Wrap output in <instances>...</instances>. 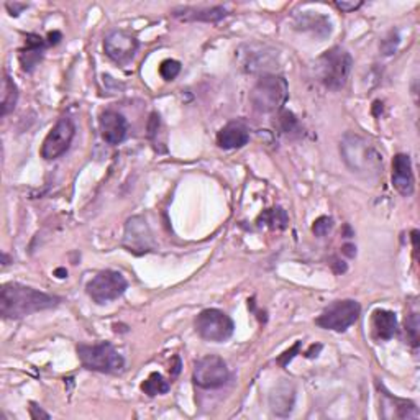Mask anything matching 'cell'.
I'll list each match as a JSON object with an SVG mask.
<instances>
[{"label":"cell","instance_id":"obj_1","mask_svg":"<svg viewBox=\"0 0 420 420\" xmlns=\"http://www.w3.org/2000/svg\"><path fill=\"white\" fill-rule=\"evenodd\" d=\"M60 301V297L10 282L0 293V314L3 319H23L35 312L56 307Z\"/></svg>","mask_w":420,"mask_h":420},{"label":"cell","instance_id":"obj_2","mask_svg":"<svg viewBox=\"0 0 420 420\" xmlns=\"http://www.w3.org/2000/svg\"><path fill=\"white\" fill-rule=\"evenodd\" d=\"M340 153L351 171L363 174L380 173L382 156L363 136L356 135V133L345 135L342 143H340Z\"/></svg>","mask_w":420,"mask_h":420},{"label":"cell","instance_id":"obj_3","mask_svg":"<svg viewBox=\"0 0 420 420\" xmlns=\"http://www.w3.org/2000/svg\"><path fill=\"white\" fill-rule=\"evenodd\" d=\"M289 89L288 82L284 77L274 76V74H266L256 82L249 94V101L258 112L263 114H271L282 109L286 101H288Z\"/></svg>","mask_w":420,"mask_h":420},{"label":"cell","instance_id":"obj_4","mask_svg":"<svg viewBox=\"0 0 420 420\" xmlns=\"http://www.w3.org/2000/svg\"><path fill=\"white\" fill-rule=\"evenodd\" d=\"M353 60L350 53L335 47L323 53L319 60V77L328 89L338 90L347 84L351 73Z\"/></svg>","mask_w":420,"mask_h":420},{"label":"cell","instance_id":"obj_5","mask_svg":"<svg viewBox=\"0 0 420 420\" xmlns=\"http://www.w3.org/2000/svg\"><path fill=\"white\" fill-rule=\"evenodd\" d=\"M77 355L82 366L90 371L119 373L125 366V360L110 343L79 345Z\"/></svg>","mask_w":420,"mask_h":420},{"label":"cell","instance_id":"obj_6","mask_svg":"<svg viewBox=\"0 0 420 420\" xmlns=\"http://www.w3.org/2000/svg\"><path fill=\"white\" fill-rule=\"evenodd\" d=\"M195 330L207 342H225L234 335L235 323L225 312L206 309L195 317Z\"/></svg>","mask_w":420,"mask_h":420},{"label":"cell","instance_id":"obj_7","mask_svg":"<svg viewBox=\"0 0 420 420\" xmlns=\"http://www.w3.org/2000/svg\"><path fill=\"white\" fill-rule=\"evenodd\" d=\"M361 307L356 301L345 299V301H335L322 312V315L315 320L319 327L325 330L345 332L351 325H355L356 320L360 319Z\"/></svg>","mask_w":420,"mask_h":420},{"label":"cell","instance_id":"obj_8","mask_svg":"<svg viewBox=\"0 0 420 420\" xmlns=\"http://www.w3.org/2000/svg\"><path fill=\"white\" fill-rule=\"evenodd\" d=\"M128 282L119 271H107L99 273L92 280L87 282V294L90 299L97 304H107L119 299L127 291Z\"/></svg>","mask_w":420,"mask_h":420},{"label":"cell","instance_id":"obj_9","mask_svg":"<svg viewBox=\"0 0 420 420\" xmlns=\"http://www.w3.org/2000/svg\"><path fill=\"white\" fill-rule=\"evenodd\" d=\"M193 378L199 388L215 389L225 384L230 378V373H228L227 363L220 356L209 355L195 363Z\"/></svg>","mask_w":420,"mask_h":420},{"label":"cell","instance_id":"obj_10","mask_svg":"<svg viewBox=\"0 0 420 420\" xmlns=\"http://www.w3.org/2000/svg\"><path fill=\"white\" fill-rule=\"evenodd\" d=\"M74 135H76V127H74L73 120L69 117L60 119L43 141L41 156L48 161L62 156L69 149L71 143H73Z\"/></svg>","mask_w":420,"mask_h":420},{"label":"cell","instance_id":"obj_11","mask_svg":"<svg viewBox=\"0 0 420 420\" xmlns=\"http://www.w3.org/2000/svg\"><path fill=\"white\" fill-rule=\"evenodd\" d=\"M123 247L133 255H143L155 247L153 234L143 217H132L127 220L123 235Z\"/></svg>","mask_w":420,"mask_h":420},{"label":"cell","instance_id":"obj_12","mask_svg":"<svg viewBox=\"0 0 420 420\" xmlns=\"http://www.w3.org/2000/svg\"><path fill=\"white\" fill-rule=\"evenodd\" d=\"M140 43L136 36L125 30H114L103 40V49L106 55L110 58L112 61L119 62V64H127L128 61L133 60L136 49H138Z\"/></svg>","mask_w":420,"mask_h":420},{"label":"cell","instance_id":"obj_13","mask_svg":"<svg viewBox=\"0 0 420 420\" xmlns=\"http://www.w3.org/2000/svg\"><path fill=\"white\" fill-rule=\"evenodd\" d=\"M102 138L109 145H119L127 138L128 123L122 114L115 110H106L99 119Z\"/></svg>","mask_w":420,"mask_h":420},{"label":"cell","instance_id":"obj_14","mask_svg":"<svg viewBox=\"0 0 420 420\" xmlns=\"http://www.w3.org/2000/svg\"><path fill=\"white\" fill-rule=\"evenodd\" d=\"M393 184L402 195L414 194V173H412V161L407 155L394 156L393 160Z\"/></svg>","mask_w":420,"mask_h":420},{"label":"cell","instance_id":"obj_15","mask_svg":"<svg viewBox=\"0 0 420 420\" xmlns=\"http://www.w3.org/2000/svg\"><path fill=\"white\" fill-rule=\"evenodd\" d=\"M228 15V10L225 7L217 5V7H180L174 8L173 16H176L177 20L182 22H207V23H215L219 20L225 18Z\"/></svg>","mask_w":420,"mask_h":420},{"label":"cell","instance_id":"obj_16","mask_svg":"<svg viewBox=\"0 0 420 420\" xmlns=\"http://www.w3.org/2000/svg\"><path fill=\"white\" fill-rule=\"evenodd\" d=\"M294 402H296V389L288 381L277 384L269 396V407H271L273 414L280 415V417H286L291 414Z\"/></svg>","mask_w":420,"mask_h":420},{"label":"cell","instance_id":"obj_17","mask_svg":"<svg viewBox=\"0 0 420 420\" xmlns=\"http://www.w3.org/2000/svg\"><path fill=\"white\" fill-rule=\"evenodd\" d=\"M249 140V132L247 125L241 122L227 123L217 135V143L223 149H236L245 147Z\"/></svg>","mask_w":420,"mask_h":420},{"label":"cell","instance_id":"obj_18","mask_svg":"<svg viewBox=\"0 0 420 420\" xmlns=\"http://www.w3.org/2000/svg\"><path fill=\"white\" fill-rule=\"evenodd\" d=\"M45 48H47V43L45 40L38 35H28L27 36V43H25V48L20 51V64H22L23 71L27 73H32L35 69V66L38 64L41 58H43Z\"/></svg>","mask_w":420,"mask_h":420},{"label":"cell","instance_id":"obj_19","mask_svg":"<svg viewBox=\"0 0 420 420\" xmlns=\"http://www.w3.org/2000/svg\"><path fill=\"white\" fill-rule=\"evenodd\" d=\"M373 332L376 338L389 340L397 332V317L394 312L378 309L373 314Z\"/></svg>","mask_w":420,"mask_h":420},{"label":"cell","instance_id":"obj_20","mask_svg":"<svg viewBox=\"0 0 420 420\" xmlns=\"http://www.w3.org/2000/svg\"><path fill=\"white\" fill-rule=\"evenodd\" d=\"M297 27L302 28V30H312L317 33L319 36H325L330 35V22H328L327 16L319 15V14H309L301 16V20L297 22Z\"/></svg>","mask_w":420,"mask_h":420},{"label":"cell","instance_id":"obj_21","mask_svg":"<svg viewBox=\"0 0 420 420\" xmlns=\"http://www.w3.org/2000/svg\"><path fill=\"white\" fill-rule=\"evenodd\" d=\"M16 101H18V89H16L15 82L12 81L8 74H3L2 79V115L10 114L15 109Z\"/></svg>","mask_w":420,"mask_h":420},{"label":"cell","instance_id":"obj_22","mask_svg":"<svg viewBox=\"0 0 420 420\" xmlns=\"http://www.w3.org/2000/svg\"><path fill=\"white\" fill-rule=\"evenodd\" d=\"M258 223L260 225H268L269 228H277V230H282V228L288 227V214L286 210H282L281 207H276V209L266 210L260 215L258 219Z\"/></svg>","mask_w":420,"mask_h":420},{"label":"cell","instance_id":"obj_23","mask_svg":"<svg viewBox=\"0 0 420 420\" xmlns=\"http://www.w3.org/2000/svg\"><path fill=\"white\" fill-rule=\"evenodd\" d=\"M141 391L149 397H155L158 394H164L169 391V382L161 376L160 373H151L148 380L141 384Z\"/></svg>","mask_w":420,"mask_h":420},{"label":"cell","instance_id":"obj_24","mask_svg":"<svg viewBox=\"0 0 420 420\" xmlns=\"http://www.w3.org/2000/svg\"><path fill=\"white\" fill-rule=\"evenodd\" d=\"M181 73V62L176 60H164L160 66V74L164 81H173Z\"/></svg>","mask_w":420,"mask_h":420},{"label":"cell","instance_id":"obj_25","mask_svg":"<svg viewBox=\"0 0 420 420\" xmlns=\"http://www.w3.org/2000/svg\"><path fill=\"white\" fill-rule=\"evenodd\" d=\"M399 41H401V38H399V33H397V32H394V30H393V32H389V35L386 36V38L381 41V51H382V55H386V56L394 55V53L397 51Z\"/></svg>","mask_w":420,"mask_h":420},{"label":"cell","instance_id":"obj_26","mask_svg":"<svg viewBox=\"0 0 420 420\" xmlns=\"http://www.w3.org/2000/svg\"><path fill=\"white\" fill-rule=\"evenodd\" d=\"M332 228H334V220L330 217H327V215H322V217H319L314 222V225H312V232H314L315 236H325L327 234H330Z\"/></svg>","mask_w":420,"mask_h":420},{"label":"cell","instance_id":"obj_27","mask_svg":"<svg viewBox=\"0 0 420 420\" xmlns=\"http://www.w3.org/2000/svg\"><path fill=\"white\" fill-rule=\"evenodd\" d=\"M406 327H407V334L410 336V343L414 347L419 345V317L417 314H410L409 319L406 320Z\"/></svg>","mask_w":420,"mask_h":420},{"label":"cell","instance_id":"obj_28","mask_svg":"<svg viewBox=\"0 0 420 420\" xmlns=\"http://www.w3.org/2000/svg\"><path fill=\"white\" fill-rule=\"evenodd\" d=\"M281 127L286 133L294 132L297 128V119L291 112H282L281 114Z\"/></svg>","mask_w":420,"mask_h":420},{"label":"cell","instance_id":"obj_29","mask_svg":"<svg viewBox=\"0 0 420 420\" xmlns=\"http://www.w3.org/2000/svg\"><path fill=\"white\" fill-rule=\"evenodd\" d=\"M363 5V2H361V0H353V2H347V0H342V2H335V7L338 8V10H342V12H347V14H350V12H355V10H358V8Z\"/></svg>","mask_w":420,"mask_h":420},{"label":"cell","instance_id":"obj_30","mask_svg":"<svg viewBox=\"0 0 420 420\" xmlns=\"http://www.w3.org/2000/svg\"><path fill=\"white\" fill-rule=\"evenodd\" d=\"M299 348H301V342H297L296 345H294L293 348H291V350H288L286 353H282V355L280 356V358H277V363L280 365H282V366H286L289 363L291 360L294 358V356H296V353L299 351Z\"/></svg>","mask_w":420,"mask_h":420},{"label":"cell","instance_id":"obj_31","mask_svg":"<svg viewBox=\"0 0 420 420\" xmlns=\"http://www.w3.org/2000/svg\"><path fill=\"white\" fill-rule=\"evenodd\" d=\"M30 415L32 419H49V414H47L43 409H40V407H36L35 404H32L30 407Z\"/></svg>","mask_w":420,"mask_h":420},{"label":"cell","instance_id":"obj_32","mask_svg":"<svg viewBox=\"0 0 420 420\" xmlns=\"http://www.w3.org/2000/svg\"><path fill=\"white\" fill-rule=\"evenodd\" d=\"M5 7L8 8V10H10V14L14 15V16H16V15L20 14V12H22V10H25V8H27V5H25V3H16V2H14V3H12V2H8Z\"/></svg>","mask_w":420,"mask_h":420},{"label":"cell","instance_id":"obj_33","mask_svg":"<svg viewBox=\"0 0 420 420\" xmlns=\"http://www.w3.org/2000/svg\"><path fill=\"white\" fill-rule=\"evenodd\" d=\"M61 40V33L60 32H53L48 35V43L49 45H58Z\"/></svg>","mask_w":420,"mask_h":420},{"label":"cell","instance_id":"obj_34","mask_svg":"<svg viewBox=\"0 0 420 420\" xmlns=\"http://www.w3.org/2000/svg\"><path fill=\"white\" fill-rule=\"evenodd\" d=\"M342 251L350 258H355V255H356V248L353 247V245H345V247L342 248Z\"/></svg>","mask_w":420,"mask_h":420},{"label":"cell","instance_id":"obj_35","mask_svg":"<svg viewBox=\"0 0 420 420\" xmlns=\"http://www.w3.org/2000/svg\"><path fill=\"white\" fill-rule=\"evenodd\" d=\"M334 268H335V273L347 271V264H345L343 261H340V260H334Z\"/></svg>","mask_w":420,"mask_h":420},{"label":"cell","instance_id":"obj_36","mask_svg":"<svg viewBox=\"0 0 420 420\" xmlns=\"http://www.w3.org/2000/svg\"><path fill=\"white\" fill-rule=\"evenodd\" d=\"M180 371H181V360L177 358H174V366H173V369H171V376H177V374H180Z\"/></svg>","mask_w":420,"mask_h":420},{"label":"cell","instance_id":"obj_37","mask_svg":"<svg viewBox=\"0 0 420 420\" xmlns=\"http://www.w3.org/2000/svg\"><path fill=\"white\" fill-rule=\"evenodd\" d=\"M56 274H60V276H58V277H64L68 273H66L64 269H56Z\"/></svg>","mask_w":420,"mask_h":420},{"label":"cell","instance_id":"obj_38","mask_svg":"<svg viewBox=\"0 0 420 420\" xmlns=\"http://www.w3.org/2000/svg\"><path fill=\"white\" fill-rule=\"evenodd\" d=\"M2 264H3V266L8 264V256H7V255H3V263H2Z\"/></svg>","mask_w":420,"mask_h":420}]
</instances>
